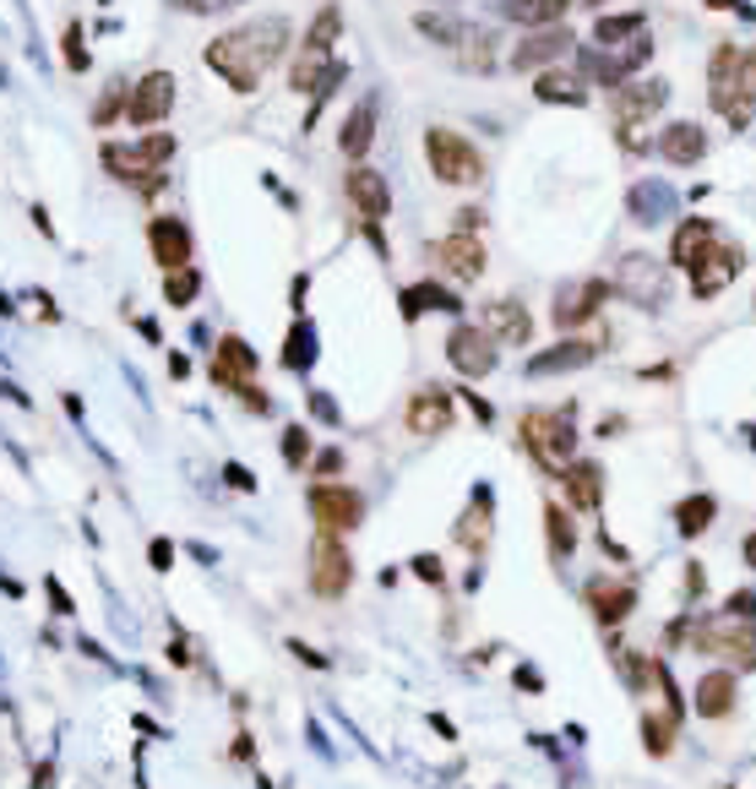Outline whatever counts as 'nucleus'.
<instances>
[{"mask_svg": "<svg viewBox=\"0 0 756 789\" xmlns=\"http://www.w3.org/2000/svg\"><path fill=\"white\" fill-rule=\"evenodd\" d=\"M289 55V22L283 17H267V22H240L229 33H218L207 44V66L218 71L240 98H251L261 87V76Z\"/></svg>", "mask_w": 756, "mask_h": 789, "instance_id": "1", "label": "nucleus"}, {"mask_svg": "<svg viewBox=\"0 0 756 789\" xmlns=\"http://www.w3.org/2000/svg\"><path fill=\"white\" fill-rule=\"evenodd\" d=\"M517 430H522V447L534 453V463H539L545 474H567V463L577 458V403L528 408Z\"/></svg>", "mask_w": 756, "mask_h": 789, "instance_id": "2", "label": "nucleus"}, {"mask_svg": "<svg viewBox=\"0 0 756 789\" xmlns=\"http://www.w3.org/2000/svg\"><path fill=\"white\" fill-rule=\"evenodd\" d=\"M425 164L452 191H479L485 186V153L474 147V136L452 132V126H431L425 132Z\"/></svg>", "mask_w": 756, "mask_h": 789, "instance_id": "3", "label": "nucleus"}, {"mask_svg": "<svg viewBox=\"0 0 756 789\" xmlns=\"http://www.w3.org/2000/svg\"><path fill=\"white\" fill-rule=\"evenodd\" d=\"M338 33H343V11H338V0H327L321 11H315V22L305 28V44H300V55H294V66H289V87L294 93H305L311 98L315 87L327 82V55H332V44H338Z\"/></svg>", "mask_w": 756, "mask_h": 789, "instance_id": "4", "label": "nucleus"}, {"mask_svg": "<svg viewBox=\"0 0 756 789\" xmlns=\"http://www.w3.org/2000/svg\"><path fill=\"white\" fill-rule=\"evenodd\" d=\"M696 654L707 658H724L729 669H756V621H741V615H707V621H696L692 632Z\"/></svg>", "mask_w": 756, "mask_h": 789, "instance_id": "5", "label": "nucleus"}, {"mask_svg": "<svg viewBox=\"0 0 756 789\" xmlns=\"http://www.w3.org/2000/svg\"><path fill=\"white\" fill-rule=\"evenodd\" d=\"M446 365H452L457 376H468V382L490 376V371L501 365V343H496V332L485 328V322H457V328L446 332Z\"/></svg>", "mask_w": 756, "mask_h": 789, "instance_id": "6", "label": "nucleus"}, {"mask_svg": "<svg viewBox=\"0 0 756 789\" xmlns=\"http://www.w3.org/2000/svg\"><path fill=\"white\" fill-rule=\"evenodd\" d=\"M175 98H180V82L175 71H147L131 82V98H126V126L131 132H153L175 115Z\"/></svg>", "mask_w": 756, "mask_h": 789, "instance_id": "7", "label": "nucleus"}, {"mask_svg": "<svg viewBox=\"0 0 756 789\" xmlns=\"http://www.w3.org/2000/svg\"><path fill=\"white\" fill-rule=\"evenodd\" d=\"M354 583V556L343 550V533L315 528L311 539V593L315 599H343Z\"/></svg>", "mask_w": 756, "mask_h": 789, "instance_id": "8", "label": "nucleus"}, {"mask_svg": "<svg viewBox=\"0 0 756 789\" xmlns=\"http://www.w3.org/2000/svg\"><path fill=\"white\" fill-rule=\"evenodd\" d=\"M615 283L610 278H577V283H561L556 289V305H550V322L561 332H577L582 322H593L604 305H610Z\"/></svg>", "mask_w": 756, "mask_h": 789, "instance_id": "9", "label": "nucleus"}, {"mask_svg": "<svg viewBox=\"0 0 756 789\" xmlns=\"http://www.w3.org/2000/svg\"><path fill=\"white\" fill-rule=\"evenodd\" d=\"M311 518L315 528H327V533H354L360 518H365V496L354 490V485H332V479H321L311 485Z\"/></svg>", "mask_w": 756, "mask_h": 789, "instance_id": "10", "label": "nucleus"}, {"mask_svg": "<svg viewBox=\"0 0 756 789\" xmlns=\"http://www.w3.org/2000/svg\"><path fill=\"white\" fill-rule=\"evenodd\" d=\"M431 262L442 267L452 283H479V278L490 272V251H485V240H479V235L452 229V235H442V240L431 246Z\"/></svg>", "mask_w": 756, "mask_h": 789, "instance_id": "11", "label": "nucleus"}, {"mask_svg": "<svg viewBox=\"0 0 756 789\" xmlns=\"http://www.w3.org/2000/svg\"><path fill=\"white\" fill-rule=\"evenodd\" d=\"M670 104V82L664 76H631L610 93V115L615 126H642V121H659V110Z\"/></svg>", "mask_w": 756, "mask_h": 789, "instance_id": "12", "label": "nucleus"}, {"mask_svg": "<svg viewBox=\"0 0 756 789\" xmlns=\"http://www.w3.org/2000/svg\"><path fill=\"white\" fill-rule=\"evenodd\" d=\"M567 50H577V39H571L567 22H550V28H522V39H517V50H511V71H545V66H561L567 61Z\"/></svg>", "mask_w": 756, "mask_h": 789, "instance_id": "13", "label": "nucleus"}, {"mask_svg": "<svg viewBox=\"0 0 756 789\" xmlns=\"http://www.w3.org/2000/svg\"><path fill=\"white\" fill-rule=\"evenodd\" d=\"M741 267H746V246H735V240H713L707 246V257L692 267V294L696 300H718L735 278H741Z\"/></svg>", "mask_w": 756, "mask_h": 789, "instance_id": "14", "label": "nucleus"}, {"mask_svg": "<svg viewBox=\"0 0 756 789\" xmlns=\"http://www.w3.org/2000/svg\"><path fill=\"white\" fill-rule=\"evenodd\" d=\"M147 251H153V262L164 267V272H180L196 257V235H190V224L180 212H158L147 224Z\"/></svg>", "mask_w": 756, "mask_h": 789, "instance_id": "15", "label": "nucleus"}, {"mask_svg": "<svg viewBox=\"0 0 756 789\" xmlns=\"http://www.w3.org/2000/svg\"><path fill=\"white\" fill-rule=\"evenodd\" d=\"M104 169H110V180H121L126 191H136V197H147V201L169 191V175L153 169V164H142L136 147H121V142H104Z\"/></svg>", "mask_w": 756, "mask_h": 789, "instance_id": "16", "label": "nucleus"}, {"mask_svg": "<svg viewBox=\"0 0 756 789\" xmlns=\"http://www.w3.org/2000/svg\"><path fill=\"white\" fill-rule=\"evenodd\" d=\"M615 300H631V305H648V311H659L664 305V267L653 262V257H626V262L615 267Z\"/></svg>", "mask_w": 756, "mask_h": 789, "instance_id": "17", "label": "nucleus"}, {"mask_svg": "<svg viewBox=\"0 0 756 789\" xmlns=\"http://www.w3.org/2000/svg\"><path fill=\"white\" fill-rule=\"evenodd\" d=\"M343 197H349V207H354L365 224H381V218L392 212V186H386V175L371 169V164H354V169L343 175Z\"/></svg>", "mask_w": 756, "mask_h": 789, "instance_id": "18", "label": "nucleus"}, {"mask_svg": "<svg viewBox=\"0 0 756 789\" xmlns=\"http://www.w3.org/2000/svg\"><path fill=\"white\" fill-rule=\"evenodd\" d=\"M653 153L670 164V169H692L707 158V126L702 121H670L664 132L653 136Z\"/></svg>", "mask_w": 756, "mask_h": 789, "instance_id": "19", "label": "nucleus"}, {"mask_svg": "<svg viewBox=\"0 0 756 789\" xmlns=\"http://www.w3.org/2000/svg\"><path fill=\"white\" fill-rule=\"evenodd\" d=\"M256 371H261V354H256L246 338H224L218 343V354H213V382L224 387V393H240V387H251L256 382Z\"/></svg>", "mask_w": 756, "mask_h": 789, "instance_id": "20", "label": "nucleus"}, {"mask_svg": "<svg viewBox=\"0 0 756 789\" xmlns=\"http://www.w3.org/2000/svg\"><path fill=\"white\" fill-rule=\"evenodd\" d=\"M599 349H604V338H561L556 349H545V354H534L528 360V376H561V371H582V365H593L599 360Z\"/></svg>", "mask_w": 756, "mask_h": 789, "instance_id": "21", "label": "nucleus"}, {"mask_svg": "<svg viewBox=\"0 0 756 789\" xmlns=\"http://www.w3.org/2000/svg\"><path fill=\"white\" fill-rule=\"evenodd\" d=\"M713 240H718V224H713V218H681L675 235H670V267H675V272H692V267L707 257Z\"/></svg>", "mask_w": 756, "mask_h": 789, "instance_id": "22", "label": "nucleus"}, {"mask_svg": "<svg viewBox=\"0 0 756 789\" xmlns=\"http://www.w3.org/2000/svg\"><path fill=\"white\" fill-rule=\"evenodd\" d=\"M403 425L414 436H442L446 425H452V393L446 387H420V393L408 397V408H403Z\"/></svg>", "mask_w": 756, "mask_h": 789, "instance_id": "23", "label": "nucleus"}, {"mask_svg": "<svg viewBox=\"0 0 756 789\" xmlns=\"http://www.w3.org/2000/svg\"><path fill=\"white\" fill-rule=\"evenodd\" d=\"M582 599H588V610H593L599 626H621L631 610H636V589H631V583H615V578H593V583L582 589Z\"/></svg>", "mask_w": 756, "mask_h": 789, "instance_id": "24", "label": "nucleus"}, {"mask_svg": "<svg viewBox=\"0 0 756 789\" xmlns=\"http://www.w3.org/2000/svg\"><path fill=\"white\" fill-rule=\"evenodd\" d=\"M735 703H741L735 669H707V675L696 681V719H729Z\"/></svg>", "mask_w": 756, "mask_h": 789, "instance_id": "25", "label": "nucleus"}, {"mask_svg": "<svg viewBox=\"0 0 756 789\" xmlns=\"http://www.w3.org/2000/svg\"><path fill=\"white\" fill-rule=\"evenodd\" d=\"M561 485H567V507L571 512H599L604 507V468L593 458H571L567 474H561Z\"/></svg>", "mask_w": 756, "mask_h": 789, "instance_id": "26", "label": "nucleus"}, {"mask_svg": "<svg viewBox=\"0 0 756 789\" xmlns=\"http://www.w3.org/2000/svg\"><path fill=\"white\" fill-rule=\"evenodd\" d=\"M534 98H539V104H571V110H582V104H588V76H582V71H567V66L534 71Z\"/></svg>", "mask_w": 756, "mask_h": 789, "instance_id": "27", "label": "nucleus"}, {"mask_svg": "<svg viewBox=\"0 0 756 789\" xmlns=\"http://www.w3.org/2000/svg\"><path fill=\"white\" fill-rule=\"evenodd\" d=\"M371 142H376V104L371 98H360L349 115H343V132H338V153L349 158V164H360L365 153H371Z\"/></svg>", "mask_w": 756, "mask_h": 789, "instance_id": "28", "label": "nucleus"}, {"mask_svg": "<svg viewBox=\"0 0 756 789\" xmlns=\"http://www.w3.org/2000/svg\"><path fill=\"white\" fill-rule=\"evenodd\" d=\"M479 322L496 332V343H511V349H522V343L534 338V316L522 311V300H496V305H485Z\"/></svg>", "mask_w": 756, "mask_h": 789, "instance_id": "29", "label": "nucleus"}, {"mask_svg": "<svg viewBox=\"0 0 756 789\" xmlns=\"http://www.w3.org/2000/svg\"><path fill=\"white\" fill-rule=\"evenodd\" d=\"M431 311H446V316H457V311H463V300H457L452 289H442L436 278H425V283H408V289H403V316H408V322H420V316H431Z\"/></svg>", "mask_w": 756, "mask_h": 789, "instance_id": "30", "label": "nucleus"}, {"mask_svg": "<svg viewBox=\"0 0 756 789\" xmlns=\"http://www.w3.org/2000/svg\"><path fill=\"white\" fill-rule=\"evenodd\" d=\"M571 6L577 0H501L496 11L506 22H517V28H550V22H567Z\"/></svg>", "mask_w": 756, "mask_h": 789, "instance_id": "31", "label": "nucleus"}, {"mask_svg": "<svg viewBox=\"0 0 756 789\" xmlns=\"http://www.w3.org/2000/svg\"><path fill=\"white\" fill-rule=\"evenodd\" d=\"M490 490H474V501H468V512L457 518V544L468 550V556H485V544H490Z\"/></svg>", "mask_w": 756, "mask_h": 789, "instance_id": "32", "label": "nucleus"}, {"mask_svg": "<svg viewBox=\"0 0 756 789\" xmlns=\"http://www.w3.org/2000/svg\"><path fill=\"white\" fill-rule=\"evenodd\" d=\"M636 33H648V17H642V11H604V17H593V44H599V50H621Z\"/></svg>", "mask_w": 756, "mask_h": 789, "instance_id": "33", "label": "nucleus"}, {"mask_svg": "<svg viewBox=\"0 0 756 789\" xmlns=\"http://www.w3.org/2000/svg\"><path fill=\"white\" fill-rule=\"evenodd\" d=\"M735 55H741V44H713V55H707V104L718 115H729V71H735Z\"/></svg>", "mask_w": 756, "mask_h": 789, "instance_id": "34", "label": "nucleus"}, {"mask_svg": "<svg viewBox=\"0 0 756 789\" xmlns=\"http://www.w3.org/2000/svg\"><path fill=\"white\" fill-rule=\"evenodd\" d=\"M713 518H718V501H713L707 490H696V496H686V501L675 507V533H681V539H702V533L713 528Z\"/></svg>", "mask_w": 756, "mask_h": 789, "instance_id": "35", "label": "nucleus"}, {"mask_svg": "<svg viewBox=\"0 0 756 789\" xmlns=\"http://www.w3.org/2000/svg\"><path fill=\"white\" fill-rule=\"evenodd\" d=\"M545 539H550V561H571V550H577V523H571L567 501H550V507H545Z\"/></svg>", "mask_w": 756, "mask_h": 789, "instance_id": "36", "label": "nucleus"}, {"mask_svg": "<svg viewBox=\"0 0 756 789\" xmlns=\"http://www.w3.org/2000/svg\"><path fill=\"white\" fill-rule=\"evenodd\" d=\"M452 55H457V66L463 71H496V39H490L485 28H474V22H468Z\"/></svg>", "mask_w": 756, "mask_h": 789, "instance_id": "37", "label": "nucleus"}, {"mask_svg": "<svg viewBox=\"0 0 756 789\" xmlns=\"http://www.w3.org/2000/svg\"><path fill=\"white\" fill-rule=\"evenodd\" d=\"M735 110H756V44L735 55V71H729V115ZM724 115V121H729Z\"/></svg>", "mask_w": 756, "mask_h": 789, "instance_id": "38", "label": "nucleus"}, {"mask_svg": "<svg viewBox=\"0 0 756 789\" xmlns=\"http://www.w3.org/2000/svg\"><path fill=\"white\" fill-rule=\"evenodd\" d=\"M131 147H136V158H142V164H153V169H164V164H169V158L180 153V136H169V132H164V126H153V132H147V136H136Z\"/></svg>", "mask_w": 756, "mask_h": 789, "instance_id": "39", "label": "nucleus"}, {"mask_svg": "<svg viewBox=\"0 0 756 789\" xmlns=\"http://www.w3.org/2000/svg\"><path fill=\"white\" fill-rule=\"evenodd\" d=\"M283 365H289V371H305V365H315V328L305 322V316L289 328V343H283Z\"/></svg>", "mask_w": 756, "mask_h": 789, "instance_id": "40", "label": "nucleus"}, {"mask_svg": "<svg viewBox=\"0 0 756 789\" xmlns=\"http://www.w3.org/2000/svg\"><path fill=\"white\" fill-rule=\"evenodd\" d=\"M126 98H131V82H126V76H115V82L104 87V98L93 104V126L104 132V126H115V121H126Z\"/></svg>", "mask_w": 756, "mask_h": 789, "instance_id": "41", "label": "nucleus"}, {"mask_svg": "<svg viewBox=\"0 0 756 789\" xmlns=\"http://www.w3.org/2000/svg\"><path fill=\"white\" fill-rule=\"evenodd\" d=\"M414 28H420L431 44L457 50V39H463V28H468V22H457V17H431V11H425V17H414Z\"/></svg>", "mask_w": 756, "mask_h": 789, "instance_id": "42", "label": "nucleus"}, {"mask_svg": "<svg viewBox=\"0 0 756 789\" xmlns=\"http://www.w3.org/2000/svg\"><path fill=\"white\" fill-rule=\"evenodd\" d=\"M642 746H648V757H670L675 751V719H642Z\"/></svg>", "mask_w": 756, "mask_h": 789, "instance_id": "43", "label": "nucleus"}, {"mask_svg": "<svg viewBox=\"0 0 756 789\" xmlns=\"http://www.w3.org/2000/svg\"><path fill=\"white\" fill-rule=\"evenodd\" d=\"M61 50H65V71H87V66H93V55H87V33H82V22H65V33H61Z\"/></svg>", "mask_w": 756, "mask_h": 789, "instance_id": "44", "label": "nucleus"}, {"mask_svg": "<svg viewBox=\"0 0 756 789\" xmlns=\"http://www.w3.org/2000/svg\"><path fill=\"white\" fill-rule=\"evenodd\" d=\"M196 289H201L196 267H180V272H164V300H169V305H190V300H196Z\"/></svg>", "mask_w": 756, "mask_h": 789, "instance_id": "45", "label": "nucleus"}, {"mask_svg": "<svg viewBox=\"0 0 756 789\" xmlns=\"http://www.w3.org/2000/svg\"><path fill=\"white\" fill-rule=\"evenodd\" d=\"M305 458H311V430H305V425H289V430H283V463H289V468H305Z\"/></svg>", "mask_w": 756, "mask_h": 789, "instance_id": "46", "label": "nucleus"}, {"mask_svg": "<svg viewBox=\"0 0 756 789\" xmlns=\"http://www.w3.org/2000/svg\"><path fill=\"white\" fill-rule=\"evenodd\" d=\"M724 615H741V621H756V589H735L724 599Z\"/></svg>", "mask_w": 756, "mask_h": 789, "instance_id": "47", "label": "nucleus"}, {"mask_svg": "<svg viewBox=\"0 0 756 789\" xmlns=\"http://www.w3.org/2000/svg\"><path fill=\"white\" fill-rule=\"evenodd\" d=\"M414 572H420L425 583H446V567H442V556H414Z\"/></svg>", "mask_w": 756, "mask_h": 789, "instance_id": "48", "label": "nucleus"}, {"mask_svg": "<svg viewBox=\"0 0 756 789\" xmlns=\"http://www.w3.org/2000/svg\"><path fill=\"white\" fill-rule=\"evenodd\" d=\"M452 224H457L463 235H479V229H485V207H463V212H457Z\"/></svg>", "mask_w": 756, "mask_h": 789, "instance_id": "49", "label": "nucleus"}, {"mask_svg": "<svg viewBox=\"0 0 756 789\" xmlns=\"http://www.w3.org/2000/svg\"><path fill=\"white\" fill-rule=\"evenodd\" d=\"M147 556H153V567H158V572H169V567H175V544H169V539H153V550H147Z\"/></svg>", "mask_w": 756, "mask_h": 789, "instance_id": "50", "label": "nucleus"}, {"mask_svg": "<svg viewBox=\"0 0 756 789\" xmlns=\"http://www.w3.org/2000/svg\"><path fill=\"white\" fill-rule=\"evenodd\" d=\"M702 6H707V11H735V17H746V22L756 17V6H746V0H702Z\"/></svg>", "mask_w": 756, "mask_h": 789, "instance_id": "51", "label": "nucleus"}, {"mask_svg": "<svg viewBox=\"0 0 756 789\" xmlns=\"http://www.w3.org/2000/svg\"><path fill=\"white\" fill-rule=\"evenodd\" d=\"M175 11H190V17H207V11H218L224 0H169Z\"/></svg>", "mask_w": 756, "mask_h": 789, "instance_id": "52", "label": "nucleus"}, {"mask_svg": "<svg viewBox=\"0 0 756 789\" xmlns=\"http://www.w3.org/2000/svg\"><path fill=\"white\" fill-rule=\"evenodd\" d=\"M224 474H229V485H235V490H256V479L246 474V468H240V463H229Z\"/></svg>", "mask_w": 756, "mask_h": 789, "instance_id": "53", "label": "nucleus"}, {"mask_svg": "<svg viewBox=\"0 0 756 789\" xmlns=\"http://www.w3.org/2000/svg\"><path fill=\"white\" fill-rule=\"evenodd\" d=\"M702 589H707V572H702V567H696V561H692V567H686V593H692V599H696V593H702Z\"/></svg>", "mask_w": 756, "mask_h": 789, "instance_id": "54", "label": "nucleus"}, {"mask_svg": "<svg viewBox=\"0 0 756 789\" xmlns=\"http://www.w3.org/2000/svg\"><path fill=\"white\" fill-rule=\"evenodd\" d=\"M44 593H50V599H55V610H61V615H71V599H65V589H61V583H55V578H50V583H44Z\"/></svg>", "mask_w": 756, "mask_h": 789, "instance_id": "55", "label": "nucleus"}, {"mask_svg": "<svg viewBox=\"0 0 756 789\" xmlns=\"http://www.w3.org/2000/svg\"><path fill=\"white\" fill-rule=\"evenodd\" d=\"M468 397V408H474V414H479V419H485V425H490V419H496V408H490V403H485V397H474V393H463Z\"/></svg>", "mask_w": 756, "mask_h": 789, "instance_id": "56", "label": "nucleus"}, {"mask_svg": "<svg viewBox=\"0 0 756 789\" xmlns=\"http://www.w3.org/2000/svg\"><path fill=\"white\" fill-rule=\"evenodd\" d=\"M741 556H746V567L756 572V533H746V539H741Z\"/></svg>", "mask_w": 756, "mask_h": 789, "instance_id": "57", "label": "nucleus"}, {"mask_svg": "<svg viewBox=\"0 0 756 789\" xmlns=\"http://www.w3.org/2000/svg\"><path fill=\"white\" fill-rule=\"evenodd\" d=\"M577 6H588V11H599V6H604V0H577Z\"/></svg>", "mask_w": 756, "mask_h": 789, "instance_id": "58", "label": "nucleus"}, {"mask_svg": "<svg viewBox=\"0 0 756 789\" xmlns=\"http://www.w3.org/2000/svg\"><path fill=\"white\" fill-rule=\"evenodd\" d=\"M752 311H756V300H752Z\"/></svg>", "mask_w": 756, "mask_h": 789, "instance_id": "59", "label": "nucleus"}]
</instances>
